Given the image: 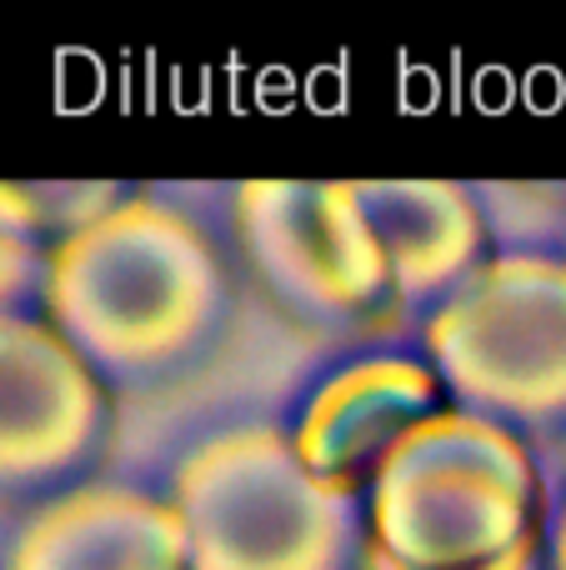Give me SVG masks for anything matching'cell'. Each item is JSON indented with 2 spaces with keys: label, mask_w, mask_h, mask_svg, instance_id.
Segmentation results:
<instances>
[{
  "label": "cell",
  "mask_w": 566,
  "mask_h": 570,
  "mask_svg": "<svg viewBox=\"0 0 566 570\" xmlns=\"http://www.w3.org/2000/svg\"><path fill=\"white\" fill-rule=\"evenodd\" d=\"M231 230L241 266L296 331L371 341L407 315L357 180H241Z\"/></svg>",
  "instance_id": "obj_4"
},
{
  "label": "cell",
  "mask_w": 566,
  "mask_h": 570,
  "mask_svg": "<svg viewBox=\"0 0 566 570\" xmlns=\"http://www.w3.org/2000/svg\"><path fill=\"white\" fill-rule=\"evenodd\" d=\"M552 570H566V511H562V525H557V546H552Z\"/></svg>",
  "instance_id": "obj_10"
},
{
  "label": "cell",
  "mask_w": 566,
  "mask_h": 570,
  "mask_svg": "<svg viewBox=\"0 0 566 570\" xmlns=\"http://www.w3.org/2000/svg\"><path fill=\"white\" fill-rule=\"evenodd\" d=\"M441 411H451V391L441 385L431 361L367 355V361L341 365L311 391L291 445L321 485L357 501V495H371L401 441L437 421Z\"/></svg>",
  "instance_id": "obj_7"
},
{
  "label": "cell",
  "mask_w": 566,
  "mask_h": 570,
  "mask_svg": "<svg viewBox=\"0 0 566 570\" xmlns=\"http://www.w3.org/2000/svg\"><path fill=\"white\" fill-rule=\"evenodd\" d=\"M377 240L387 246L401 301H447L487 266L491 230L457 180H357Z\"/></svg>",
  "instance_id": "obj_9"
},
{
  "label": "cell",
  "mask_w": 566,
  "mask_h": 570,
  "mask_svg": "<svg viewBox=\"0 0 566 570\" xmlns=\"http://www.w3.org/2000/svg\"><path fill=\"white\" fill-rule=\"evenodd\" d=\"M367 551L391 570H511L547 551V481L517 431L441 411L367 495Z\"/></svg>",
  "instance_id": "obj_2"
},
{
  "label": "cell",
  "mask_w": 566,
  "mask_h": 570,
  "mask_svg": "<svg viewBox=\"0 0 566 570\" xmlns=\"http://www.w3.org/2000/svg\"><path fill=\"white\" fill-rule=\"evenodd\" d=\"M170 505L186 521L196 570H357L367 531L347 495L321 485L291 435L231 425L170 471Z\"/></svg>",
  "instance_id": "obj_3"
},
{
  "label": "cell",
  "mask_w": 566,
  "mask_h": 570,
  "mask_svg": "<svg viewBox=\"0 0 566 570\" xmlns=\"http://www.w3.org/2000/svg\"><path fill=\"white\" fill-rule=\"evenodd\" d=\"M361 570H391L387 561H377V556L367 551V561H361ZM511 570H541V561H527V566H511Z\"/></svg>",
  "instance_id": "obj_11"
},
{
  "label": "cell",
  "mask_w": 566,
  "mask_h": 570,
  "mask_svg": "<svg viewBox=\"0 0 566 570\" xmlns=\"http://www.w3.org/2000/svg\"><path fill=\"white\" fill-rule=\"evenodd\" d=\"M451 405L517 431L566 435V261L491 256L421 325Z\"/></svg>",
  "instance_id": "obj_5"
},
{
  "label": "cell",
  "mask_w": 566,
  "mask_h": 570,
  "mask_svg": "<svg viewBox=\"0 0 566 570\" xmlns=\"http://www.w3.org/2000/svg\"><path fill=\"white\" fill-rule=\"evenodd\" d=\"M116 441V395L100 371L36 315L0 325V475L10 495L90 485Z\"/></svg>",
  "instance_id": "obj_6"
},
{
  "label": "cell",
  "mask_w": 566,
  "mask_h": 570,
  "mask_svg": "<svg viewBox=\"0 0 566 570\" xmlns=\"http://www.w3.org/2000/svg\"><path fill=\"white\" fill-rule=\"evenodd\" d=\"M6 570H196V561L166 495L90 481L20 525Z\"/></svg>",
  "instance_id": "obj_8"
},
{
  "label": "cell",
  "mask_w": 566,
  "mask_h": 570,
  "mask_svg": "<svg viewBox=\"0 0 566 570\" xmlns=\"http://www.w3.org/2000/svg\"><path fill=\"white\" fill-rule=\"evenodd\" d=\"M40 301L110 391H156L201 371L236 315L216 240L156 196L116 200L60 240Z\"/></svg>",
  "instance_id": "obj_1"
}]
</instances>
